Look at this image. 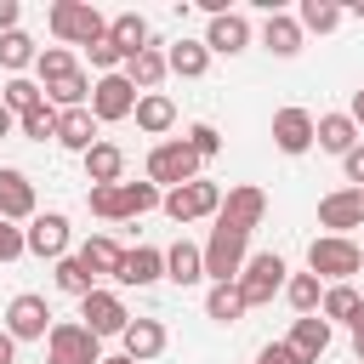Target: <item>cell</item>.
Returning <instances> with one entry per match:
<instances>
[{
	"instance_id": "8fae6325",
	"label": "cell",
	"mask_w": 364,
	"mask_h": 364,
	"mask_svg": "<svg viewBox=\"0 0 364 364\" xmlns=\"http://www.w3.org/2000/svg\"><path fill=\"white\" fill-rule=\"evenodd\" d=\"M6 330H11L17 341H46V336H51V307H46V296H34V290L11 296V307H6Z\"/></svg>"
},
{
	"instance_id": "ffe728a7",
	"label": "cell",
	"mask_w": 364,
	"mask_h": 364,
	"mask_svg": "<svg viewBox=\"0 0 364 364\" xmlns=\"http://www.w3.org/2000/svg\"><path fill=\"white\" fill-rule=\"evenodd\" d=\"M119 284H154V279H165V250H154V245H136V250H125V262H119V273H114Z\"/></svg>"
},
{
	"instance_id": "5b68a950",
	"label": "cell",
	"mask_w": 364,
	"mask_h": 364,
	"mask_svg": "<svg viewBox=\"0 0 364 364\" xmlns=\"http://www.w3.org/2000/svg\"><path fill=\"white\" fill-rule=\"evenodd\" d=\"M245 245H250L245 233H233V228H210V239H205V279H210V284H233V279L245 273V262H250Z\"/></svg>"
},
{
	"instance_id": "836d02e7",
	"label": "cell",
	"mask_w": 364,
	"mask_h": 364,
	"mask_svg": "<svg viewBox=\"0 0 364 364\" xmlns=\"http://www.w3.org/2000/svg\"><path fill=\"white\" fill-rule=\"evenodd\" d=\"M34 57H40V46L23 34V28H11V34H0V68H11V80L23 74V68H34Z\"/></svg>"
},
{
	"instance_id": "f35d334b",
	"label": "cell",
	"mask_w": 364,
	"mask_h": 364,
	"mask_svg": "<svg viewBox=\"0 0 364 364\" xmlns=\"http://www.w3.org/2000/svg\"><path fill=\"white\" fill-rule=\"evenodd\" d=\"M17 131H23L28 142H46V136H57V108L46 102V108H34V114H23V119H17Z\"/></svg>"
},
{
	"instance_id": "2e32d148",
	"label": "cell",
	"mask_w": 364,
	"mask_h": 364,
	"mask_svg": "<svg viewBox=\"0 0 364 364\" xmlns=\"http://www.w3.org/2000/svg\"><path fill=\"white\" fill-rule=\"evenodd\" d=\"M57 142L85 159V154L102 142V136H97V114H91V108H57Z\"/></svg>"
},
{
	"instance_id": "484cf974",
	"label": "cell",
	"mask_w": 364,
	"mask_h": 364,
	"mask_svg": "<svg viewBox=\"0 0 364 364\" xmlns=\"http://www.w3.org/2000/svg\"><path fill=\"white\" fill-rule=\"evenodd\" d=\"M262 46H267L273 57H296V51H301V23L284 17V11H267V23H262Z\"/></svg>"
},
{
	"instance_id": "d6a6232c",
	"label": "cell",
	"mask_w": 364,
	"mask_h": 364,
	"mask_svg": "<svg viewBox=\"0 0 364 364\" xmlns=\"http://www.w3.org/2000/svg\"><path fill=\"white\" fill-rule=\"evenodd\" d=\"M205 313L216 318V324H239L250 307H245V296H239V284H210V296H205Z\"/></svg>"
},
{
	"instance_id": "4fadbf2b",
	"label": "cell",
	"mask_w": 364,
	"mask_h": 364,
	"mask_svg": "<svg viewBox=\"0 0 364 364\" xmlns=\"http://www.w3.org/2000/svg\"><path fill=\"white\" fill-rule=\"evenodd\" d=\"M313 142H318V119H313L307 108H279V114H273V148H279V154L296 159V154H307Z\"/></svg>"
},
{
	"instance_id": "681fc988",
	"label": "cell",
	"mask_w": 364,
	"mask_h": 364,
	"mask_svg": "<svg viewBox=\"0 0 364 364\" xmlns=\"http://www.w3.org/2000/svg\"><path fill=\"white\" fill-rule=\"evenodd\" d=\"M11 131H17V114H11L6 102H0V136H11Z\"/></svg>"
},
{
	"instance_id": "3957f363",
	"label": "cell",
	"mask_w": 364,
	"mask_h": 364,
	"mask_svg": "<svg viewBox=\"0 0 364 364\" xmlns=\"http://www.w3.org/2000/svg\"><path fill=\"white\" fill-rule=\"evenodd\" d=\"M51 34L63 46H97L108 34V17L91 6V0H57L51 6Z\"/></svg>"
},
{
	"instance_id": "b9f144b4",
	"label": "cell",
	"mask_w": 364,
	"mask_h": 364,
	"mask_svg": "<svg viewBox=\"0 0 364 364\" xmlns=\"http://www.w3.org/2000/svg\"><path fill=\"white\" fill-rule=\"evenodd\" d=\"M28 250V239H23V228H11L6 216H0V262H17Z\"/></svg>"
},
{
	"instance_id": "f6af8a7d",
	"label": "cell",
	"mask_w": 364,
	"mask_h": 364,
	"mask_svg": "<svg viewBox=\"0 0 364 364\" xmlns=\"http://www.w3.org/2000/svg\"><path fill=\"white\" fill-rule=\"evenodd\" d=\"M17 17H23V6H17V0H0V34H11Z\"/></svg>"
},
{
	"instance_id": "7dc6e473",
	"label": "cell",
	"mask_w": 364,
	"mask_h": 364,
	"mask_svg": "<svg viewBox=\"0 0 364 364\" xmlns=\"http://www.w3.org/2000/svg\"><path fill=\"white\" fill-rule=\"evenodd\" d=\"M353 353H358V364H364V307H358V318H353Z\"/></svg>"
},
{
	"instance_id": "e575fe53",
	"label": "cell",
	"mask_w": 364,
	"mask_h": 364,
	"mask_svg": "<svg viewBox=\"0 0 364 364\" xmlns=\"http://www.w3.org/2000/svg\"><path fill=\"white\" fill-rule=\"evenodd\" d=\"M341 17H347V6H336V0H301V11H296L301 34H307V28H313V34H330Z\"/></svg>"
},
{
	"instance_id": "8992f818",
	"label": "cell",
	"mask_w": 364,
	"mask_h": 364,
	"mask_svg": "<svg viewBox=\"0 0 364 364\" xmlns=\"http://www.w3.org/2000/svg\"><path fill=\"white\" fill-rule=\"evenodd\" d=\"M46 364H102V341L80 318H63L46 336Z\"/></svg>"
},
{
	"instance_id": "9c48e42d",
	"label": "cell",
	"mask_w": 364,
	"mask_h": 364,
	"mask_svg": "<svg viewBox=\"0 0 364 364\" xmlns=\"http://www.w3.org/2000/svg\"><path fill=\"white\" fill-rule=\"evenodd\" d=\"M136 85L125 80V74H102L97 85H91V114H97V125H114V119H131L136 114Z\"/></svg>"
},
{
	"instance_id": "7bdbcfd3",
	"label": "cell",
	"mask_w": 364,
	"mask_h": 364,
	"mask_svg": "<svg viewBox=\"0 0 364 364\" xmlns=\"http://www.w3.org/2000/svg\"><path fill=\"white\" fill-rule=\"evenodd\" d=\"M256 364H301V353H296L290 341H267V347L256 353Z\"/></svg>"
},
{
	"instance_id": "ee69618b",
	"label": "cell",
	"mask_w": 364,
	"mask_h": 364,
	"mask_svg": "<svg viewBox=\"0 0 364 364\" xmlns=\"http://www.w3.org/2000/svg\"><path fill=\"white\" fill-rule=\"evenodd\" d=\"M341 165H347V182H353V188H364V142H358V148H353Z\"/></svg>"
},
{
	"instance_id": "52a82bcc",
	"label": "cell",
	"mask_w": 364,
	"mask_h": 364,
	"mask_svg": "<svg viewBox=\"0 0 364 364\" xmlns=\"http://www.w3.org/2000/svg\"><path fill=\"white\" fill-rule=\"evenodd\" d=\"M222 199H228V193H222L216 182H205V176H199V182H182V188H171V193H165V216L188 228V222L216 216V210H222Z\"/></svg>"
},
{
	"instance_id": "7a4b0ae2",
	"label": "cell",
	"mask_w": 364,
	"mask_h": 364,
	"mask_svg": "<svg viewBox=\"0 0 364 364\" xmlns=\"http://www.w3.org/2000/svg\"><path fill=\"white\" fill-rule=\"evenodd\" d=\"M233 284H239L245 307H267V301H273V296L290 284V267H284V256H279V250H256Z\"/></svg>"
},
{
	"instance_id": "1f68e13d",
	"label": "cell",
	"mask_w": 364,
	"mask_h": 364,
	"mask_svg": "<svg viewBox=\"0 0 364 364\" xmlns=\"http://www.w3.org/2000/svg\"><path fill=\"white\" fill-rule=\"evenodd\" d=\"M284 301H290L301 318H307V313H318V301H324V279H318V273H290Z\"/></svg>"
},
{
	"instance_id": "44dd1931",
	"label": "cell",
	"mask_w": 364,
	"mask_h": 364,
	"mask_svg": "<svg viewBox=\"0 0 364 364\" xmlns=\"http://www.w3.org/2000/svg\"><path fill=\"white\" fill-rule=\"evenodd\" d=\"M165 279H176L182 290H188V284H199V279H205V245L176 239V245L165 250Z\"/></svg>"
},
{
	"instance_id": "d4e9b609",
	"label": "cell",
	"mask_w": 364,
	"mask_h": 364,
	"mask_svg": "<svg viewBox=\"0 0 364 364\" xmlns=\"http://www.w3.org/2000/svg\"><path fill=\"white\" fill-rule=\"evenodd\" d=\"M108 40H114L125 57L148 51V17H142V11H114V17H108Z\"/></svg>"
},
{
	"instance_id": "9a60e30c",
	"label": "cell",
	"mask_w": 364,
	"mask_h": 364,
	"mask_svg": "<svg viewBox=\"0 0 364 364\" xmlns=\"http://www.w3.org/2000/svg\"><path fill=\"white\" fill-rule=\"evenodd\" d=\"M0 216L6 222H34V182L17 171V165H0Z\"/></svg>"
},
{
	"instance_id": "c3c4849f",
	"label": "cell",
	"mask_w": 364,
	"mask_h": 364,
	"mask_svg": "<svg viewBox=\"0 0 364 364\" xmlns=\"http://www.w3.org/2000/svg\"><path fill=\"white\" fill-rule=\"evenodd\" d=\"M347 114H353V125H358V131H364V85H358V91H353V108H347Z\"/></svg>"
},
{
	"instance_id": "4dcf8cb0",
	"label": "cell",
	"mask_w": 364,
	"mask_h": 364,
	"mask_svg": "<svg viewBox=\"0 0 364 364\" xmlns=\"http://www.w3.org/2000/svg\"><path fill=\"white\" fill-rule=\"evenodd\" d=\"M51 279H57V290H63V296H74V301H85V296L97 290V273H91V267H85L80 256H63Z\"/></svg>"
},
{
	"instance_id": "5bb4252c",
	"label": "cell",
	"mask_w": 364,
	"mask_h": 364,
	"mask_svg": "<svg viewBox=\"0 0 364 364\" xmlns=\"http://www.w3.org/2000/svg\"><path fill=\"white\" fill-rule=\"evenodd\" d=\"M23 239H28V250H34V256L63 262V256H68V216H63V210H40V216L28 222V233H23Z\"/></svg>"
},
{
	"instance_id": "f1b7e54d",
	"label": "cell",
	"mask_w": 364,
	"mask_h": 364,
	"mask_svg": "<svg viewBox=\"0 0 364 364\" xmlns=\"http://www.w3.org/2000/svg\"><path fill=\"white\" fill-rule=\"evenodd\" d=\"M358 307H364V296H358L353 284H324L318 318H324V324H336V318H341V324H353V318H358Z\"/></svg>"
},
{
	"instance_id": "8d00e7d4",
	"label": "cell",
	"mask_w": 364,
	"mask_h": 364,
	"mask_svg": "<svg viewBox=\"0 0 364 364\" xmlns=\"http://www.w3.org/2000/svg\"><path fill=\"white\" fill-rule=\"evenodd\" d=\"M0 102H6V108H11L17 119H23V114H34V108H46V91H40V80H23V74H17V80H6V91H0Z\"/></svg>"
},
{
	"instance_id": "d590c367",
	"label": "cell",
	"mask_w": 364,
	"mask_h": 364,
	"mask_svg": "<svg viewBox=\"0 0 364 364\" xmlns=\"http://www.w3.org/2000/svg\"><path fill=\"white\" fill-rule=\"evenodd\" d=\"M74 68H80V63H74V51H68V46H46V51L34 57V74H40V91H46V85H57V80H68Z\"/></svg>"
},
{
	"instance_id": "ab89813d",
	"label": "cell",
	"mask_w": 364,
	"mask_h": 364,
	"mask_svg": "<svg viewBox=\"0 0 364 364\" xmlns=\"http://www.w3.org/2000/svg\"><path fill=\"white\" fill-rule=\"evenodd\" d=\"M188 148H193V154H199V165H205V159H216V154H222V131L199 119V125H188Z\"/></svg>"
},
{
	"instance_id": "30bf717a",
	"label": "cell",
	"mask_w": 364,
	"mask_h": 364,
	"mask_svg": "<svg viewBox=\"0 0 364 364\" xmlns=\"http://www.w3.org/2000/svg\"><path fill=\"white\" fill-rule=\"evenodd\" d=\"M80 324H85V330H91V336L102 341V336H125L131 313H125V301H119L114 290H102V284H97V290H91L85 301H80Z\"/></svg>"
},
{
	"instance_id": "277c9868",
	"label": "cell",
	"mask_w": 364,
	"mask_h": 364,
	"mask_svg": "<svg viewBox=\"0 0 364 364\" xmlns=\"http://www.w3.org/2000/svg\"><path fill=\"white\" fill-rule=\"evenodd\" d=\"M148 182H154V188H182V182H199V154L188 148V136L154 142V154H148Z\"/></svg>"
},
{
	"instance_id": "83f0119b",
	"label": "cell",
	"mask_w": 364,
	"mask_h": 364,
	"mask_svg": "<svg viewBox=\"0 0 364 364\" xmlns=\"http://www.w3.org/2000/svg\"><path fill=\"white\" fill-rule=\"evenodd\" d=\"M318 148L347 159V154L358 148V125H353V114H318Z\"/></svg>"
},
{
	"instance_id": "ba28073f",
	"label": "cell",
	"mask_w": 364,
	"mask_h": 364,
	"mask_svg": "<svg viewBox=\"0 0 364 364\" xmlns=\"http://www.w3.org/2000/svg\"><path fill=\"white\" fill-rule=\"evenodd\" d=\"M262 216H267V193L262 188H250V182H239V188H228V199H222V210H216V228H233V233H256L262 228Z\"/></svg>"
},
{
	"instance_id": "d6986e66",
	"label": "cell",
	"mask_w": 364,
	"mask_h": 364,
	"mask_svg": "<svg viewBox=\"0 0 364 364\" xmlns=\"http://www.w3.org/2000/svg\"><path fill=\"white\" fill-rule=\"evenodd\" d=\"M85 182H91V188L125 182V148H119V142H97V148L85 154Z\"/></svg>"
},
{
	"instance_id": "bcb514c9",
	"label": "cell",
	"mask_w": 364,
	"mask_h": 364,
	"mask_svg": "<svg viewBox=\"0 0 364 364\" xmlns=\"http://www.w3.org/2000/svg\"><path fill=\"white\" fill-rule=\"evenodd\" d=\"M0 364H17V336L0 330Z\"/></svg>"
},
{
	"instance_id": "74e56055",
	"label": "cell",
	"mask_w": 364,
	"mask_h": 364,
	"mask_svg": "<svg viewBox=\"0 0 364 364\" xmlns=\"http://www.w3.org/2000/svg\"><path fill=\"white\" fill-rule=\"evenodd\" d=\"M119 199H125V216H148L154 205H165V193L154 182H119Z\"/></svg>"
},
{
	"instance_id": "ac0fdd59",
	"label": "cell",
	"mask_w": 364,
	"mask_h": 364,
	"mask_svg": "<svg viewBox=\"0 0 364 364\" xmlns=\"http://www.w3.org/2000/svg\"><path fill=\"white\" fill-rule=\"evenodd\" d=\"M250 46V23H245V11H228V17H210V28H205V51H222V57H239Z\"/></svg>"
},
{
	"instance_id": "f546056e",
	"label": "cell",
	"mask_w": 364,
	"mask_h": 364,
	"mask_svg": "<svg viewBox=\"0 0 364 364\" xmlns=\"http://www.w3.org/2000/svg\"><path fill=\"white\" fill-rule=\"evenodd\" d=\"M165 63H171V74H182V80H199V74L210 68V51H205V40H176V46L165 51Z\"/></svg>"
},
{
	"instance_id": "7402d4cb",
	"label": "cell",
	"mask_w": 364,
	"mask_h": 364,
	"mask_svg": "<svg viewBox=\"0 0 364 364\" xmlns=\"http://www.w3.org/2000/svg\"><path fill=\"white\" fill-rule=\"evenodd\" d=\"M290 347L301 353V364H318V358L330 353V324H324L318 313H307V318H296V324H290Z\"/></svg>"
},
{
	"instance_id": "cb8c5ba5",
	"label": "cell",
	"mask_w": 364,
	"mask_h": 364,
	"mask_svg": "<svg viewBox=\"0 0 364 364\" xmlns=\"http://www.w3.org/2000/svg\"><path fill=\"white\" fill-rule=\"evenodd\" d=\"M80 262H85L97 279H114V273H119V262H125V245H119V239H108V233H91V239L80 245Z\"/></svg>"
},
{
	"instance_id": "816d5d0a",
	"label": "cell",
	"mask_w": 364,
	"mask_h": 364,
	"mask_svg": "<svg viewBox=\"0 0 364 364\" xmlns=\"http://www.w3.org/2000/svg\"><path fill=\"white\" fill-rule=\"evenodd\" d=\"M102 364H136V358H125V353H119V358H102Z\"/></svg>"
},
{
	"instance_id": "e0dca14e",
	"label": "cell",
	"mask_w": 364,
	"mask_h": 364,
	"mask_svg": "<svg viewBox=\"0 0 364 364\" xmlns=\"http://www.w3.org/2000/svg\"><path fill=\"white\" fill-rule=\"evenodd\" d=\"M165 324L159 318H131L125 324V336H119V347H125V358H136V364H148V358H159L165 353Z\"/></svg>"
},
{
	"instance_id": "6da1fadb",
	"label": "cell",
	"mask_w": 364,
	"mask_h": 364,
	"mask_svg": "<svg viewBox=\"0 0 364 364\" xmlns=\"http://www.w3.org/2000/svg\"><path fill=\"white\" fill-rule=\"evenodd\" d=\"M364 267V250L353 239H336V233H318L307 245V273H318L324 284H347L353 273Z\"/></svg>"
},
{
	"instance_id": "7c38bea8",
	"label": "cell",
	"mask_w": 364,
	"mask_h": 364,
	"mask_svg": "<svg viewBox=\"0 0 364 364\" xmlns=\"http://www.w3.org/2000/svg\"><path fill=\"white\" fill-rule=\"evenodd\" d=\"M318 228H330L336 239H347L353 228H364V188H336L318 199Z\"/></svg>"
},
{
	"instance_id": "60d3db41",
	"label": "cell",
	"mask_w": 364,
	"mask_h": 364,
	"mask_svg": "<svg viewBox=\"0 0 364 364\" xmlns=\"http://www.w3.org/2000/svg\"><path fill=\"white\" fill-rule=\"evenodd\" d=\"M85 51H91V68H102V74H119V68H125V51H119L108 34H102L97 46H85Z\"/></svg>"
},
{
	"instance_id": "4316f807",
	"label": "cell",
	"mask_w": 364,
	"mask_h": 364,
	"mask_svg": "<svg viewBox=\"0 0 364 364\" xmlns=\"http://www.w3.org/2000/svg\"><path fill=\"white\" fill-rule=\"evenodd\" d=\"M119 74H125V80H131L136 91H154V85H159V80L171 74V63H165V51H159V46H148V51L125 57V68H119Z\"/></svg>"
},
{
	"instance_id": "f907efd6",
	"label": "cell",
	"mask_w": 364,
	"mask_h": 364,
	"mask_svg": "<svg viewBox=\"0 0 364 364\" xmlns=\"http://www.w3.org/2000/svg\"><path fill=\"white\" fill-rule=\"evenodd\" d=\"M347 11H353V17H358V23H364V0H353V6H347Z\"/></svg>"
},
{
	"instance_id": "603a6c76",
	"label": "cell",
	"mask_w": 364,
	"mask_h": 364,
	"mask_svg": "<svg viewBox=\"0 0 364 364\" xmlns=\"http://www.w3.org/2000/svg\"><path fill=\"white\" fill-rule=\"evenodd\" d=\"M171 125H176V102H171L165 91H142V97H136V131L165 136Z\"/></svg>"
}]
</instances>
